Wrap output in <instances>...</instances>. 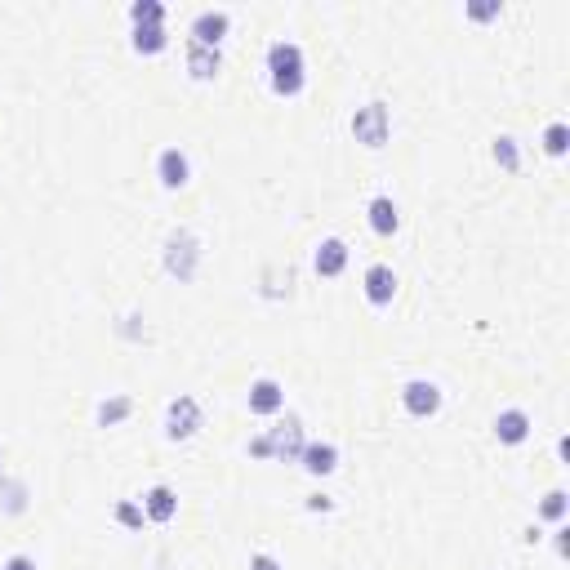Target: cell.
<instances>
[{"instance_id": "6", "label": "cell", "mask_w": 570, "mask_h": 570, "mask_svg": "<svg viewBox=\"0 0 570 570\" xmlns=\"http://www.w3.org/2000/svg\"><path fill=\"white\" fill-rule=\"evenodd\" d=\"M165 183H188V161H183L178 152H165Z\"/></svg>"}, {"instance_id": "11", "label": "cell", "mask_w": 570, "mask_h": 570, "mask_svg": "<svg viewBox=\"0 0 570 570\" xmlns=\"http://www.w3.org/2000/svg\"><path fill=\"white\" fill-rule=\"evenodd\" d=\"M196 31H200V41H219V31H223V18H210V14H205V18L196 23Z\"/></svg>"}, {"instance_id": "1", "label": "cell", "mask_w": 570, "mask_h": 570, "mask_svg": "<svg viewBox=\"0 0 570 570\" xmlns=\"http://www.w3.org/2000/svg\"><path fill=\"white\" fill-rule=\"evenodd\" d=\"M272 72H276V90H299V49L294 45H272Z\"/></svg>"}, {"instance_id": "12", "label": "cell", "mask_w": 570, "mask_h": 570, "mask_svg": "<svg viewBox=\"0 0 570 570\" xmlns=\"http://www.w3.org/2000/svg\"><path fill=\"white\" fill-rule=\"evenodd\" d=\"M254 570H276V561H272V557H259V561H254Z\"/></svg>"}, {"instance_id": "2", "label": "cell", "mask_w": 570, "mask_h": 570, "mask_svg": "<svg viewBox=\"0 0 570 570\" xmlns=\"http://www.w3.org/2000/svg\"><path fill=\"white\" fill-rule=\"evenodd\" d=\"M410 397V410L414 414H424V410H437V388H432V383H410V388H406Z\"/></svg>"}, {"instance_id": "4", "label": "cell", "mask_w": 570, "mask_h": 570, "mask_svg": "<svg viewBox=\"0 0 570 570\" xmlns=\"http://www.w3.org/2000/svg\"><path fill=\"white\" fill-rule=\"evenodd\" d=\"M495 428H499V437H504V441H522V432H526V414H517V410H512V414L499 419Z\"/></svg>"}, {"instance_id": "9", "label": "cell", "mask_w": 570, "mask_h": 570, "mask_svg": "<svg viewBox=\"0 0 570 570\" xmlns=\"http://www.w3.org/2000/svg\"><path fill=\"white\" fill-rule=\"evenodd\" d=\"M147 508H152V517H170L174 512V495L170 490H152L147 495Z\"/></svg>"}, {"instance_id": "3", "label": "cell", "mask_w": 570, "mask_h": 570, "mask_svg": "<svg viewBox=\"0 0 570 570\" xmlns=\"http://www.w3.org/2000/svg\"><path fill=\"white\" fill-rule=\"evenodd\" d=\"M365 285H370V299H375V303H383V299H388L392 294V272H388V267H370V276H365Z\"/></svg>"}, {"instance_id": "7", "label": "cell", "mask_w": 570, "mask_h": 570, "mask_svg": "<svg viewBox=\"0 0 570 570\" xmlns=\"http://www.w3.org/2000/svg\"><path fill=\"white\" fill-rule=\"evenodd\" d=\"M370 214H375V227H379V232H392V227H397V210H392V200H375Z\"/></svg>"}, {"instance_id": "8", "label": "cell", "mask_w": 570, "mask_h": 570, "mask_svg": "<svg viewBox=\"0 0 570 570\" xmlns=\"http://www.w3.org/2000/svg\"><path fill=\"white\" fill-rule=\"evenodd\" d=\"M308 468H312V473H330V468H334V450L330 446H312L308 450Z\"/></svg>"}, {"instance_id": "10", "label": "cell", "mask_w": 570, "mask_h": 570, "mask_svg": "<svg viewBox=\"0 0 570 570\" xmlns=\"http://www.w3.org/2000/svg\"><path fill=\"white\" fill-rule=\"evenodd\" d=\"M254 392H259V397H254V410H276V406H281V397H276V383H259Z\"/></svg>"}, {"instance_id": "5", "label": "cell", "mask_w": 570, "mask_h": 570, "mask_svg": "<svg viewBox=\"0 0 570 570\" xmlns=\"http://www.w3.org/2000/svg\"><path fill=\"white\" fill-rule=\"evenodd\" d=\"M316 267H326V272H339V267H343V245H339V241H326L321 254H316Z\"/></svg>"}, {"instance_id": "13", "label": "cell", "mask_w": 570, "mask_h": 570, "mask_svg": "<svg viewBox=\"0 0 570 570\" xmlns=\"http://www.w3.org/2000/svg\"><path fill=\"white\" fill-rule=\"evenodd\" d=\"M9 570H31V561H27V557H14V561H9Z\"/></svg>"}]
</instances>
